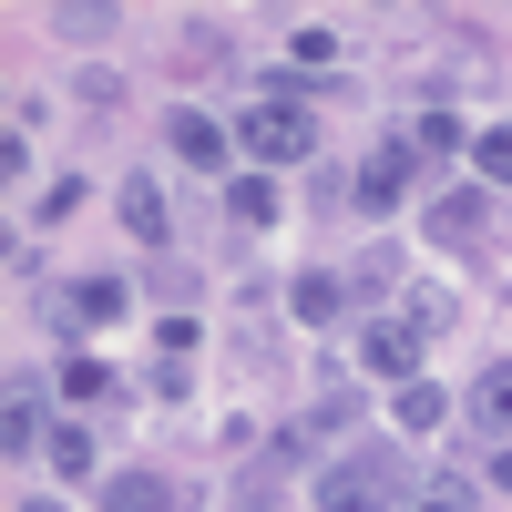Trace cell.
<instances>
[{
  "instance_id": "cell-1",
  "label": "cell",
  "mask_w": 512,
  "mask_h": 512,
  "mask_svg": "<svg viewBox=\"0 0 512 512\" xmlns=\"http://www.w3.org/2000/svg\"><path fill=\"white\" fill-rule=\"evenodd\" d=\"M400 492H410L400 451H349V461H328V472H318V512H410Z\"/></svg>"
},
{
  "instance_id": "cell-2",
  "label": "cell",
  "mask_w": 512,
  "mask_h": 512,
  "mask_svg": "<svg viewBox=\"0 0 512 512\" xmlns=\"http://www.w3.org/2000/svg\"><path fill=\"white\" fill-rule=\"evenodd\" d=\"M308 144H318V123L297 113V103H256V113H246V154H256V164H297Z\"/></svg>"
},
{
  "instance_id": "cell-3",
  "label": "cell",
  "mask_w": 512,
  "mask_h": 512,
  "mask_svg": "<svg viewBox=\"0 0 512 512\" xmlns=\"http://www.w3.org/2000/svg\"><path fill=\"white\" fill-rule=\"evenodd\" d=\"M400 185H410V144H379V154L359 164V205H369V216H390Z\"/></svg>"
},
{
  "instance_id": "cell-4",
  "label": "cell",
  "mask_w": 512,
  "mask_h": 512,
  "mask_svg": "<svg viewBox=\"0 0 512 512\" xmlns=\"http://www.w3.org/2000/svg\"><path fill=\"white\" fill-rule=\"evenodd\" d=\"M410 359H420V318H379L369 328V369L379 379H410Z\"/></svg>"
},
{
  "instance_id": "cell-5",
  "label": "cell",
  "mask_w": 512,
  "mask_h": 512,
  "mask_svg": "<svg viewBox=\"0 0 512 512\" xmlns=\"http://www.w3.org/2000/svg\"><path fill=\"white\" fill-rule=\"evenodd\" d=\"M164 123H175V154H185V164H205V175L226 164V123H205L195 103H185V113H164Z\"/></svg>"
},
{
  "instance_id": "cell-6",
  "label": "cell",
  "mask_w": 512,
  "mask_h": 512,
  "mask_svg": "<svg viewBox=\"0 0 512 512\" xmlns=\"http://www.w3.org/2000/svg\"><path fill=\"white\" fill-rule=\"evenodd\" d=\"M62 318H72V328H103V318H123V287H113V277H82V287L62 297Z\"/></svg>"
},
{
  "instance_id": "cell-7",
  "label": "cell",
  "mask_w": 512,
  "mask_h": 512,
  "mask_svg": "<svg viewBox=\"0 0 512 512\" xmlns=\"http://www.w3.org/2000/svg\"><path fill=\"white\" fill-rule=\"evenodd\" d=\"M472 420H482V431H512V359L472 379Z\"/></svg>"
},
{
  "instance_id": "cell-8",
  "label": "cell",
  "mask_w": 512,
  "mask_h": 512,
  "mask_svg": "<svg viewBox=\"0 0 512 512\" xmlns=\"http://www.w3.org/2000/svg\"><path fill=\"white\" fill-rule=\"evenodd\" d=\"M93 461H103V451H93V431H82V420H52V472H62V482H82Z\"/></svg>"
},
{
  "instance_id": "cell-9",
  "label": "cell",
  "mask_w": 512,
  "mask_h": 512,
  "mask_svg": "<svg viewBox=\"0 0 512 512\" xmlns=\"http://www.w3.org/2000/svg\"><path fill=\"white\" fill-rule=\"evenodd\" d=\"M41 441V400H31V379H11V410H0V451H31Z\"/></svg>"
},
{
  "instance_id": "cell-10",
  "label": "cell",
  "mask_w": 512,
  "mask_h": 512,
  "mask_svg": "<svg viewBox=\"0 0 512 512\" xmlns=\"http://www.w3.org/2000/svg\"><path fill=\"white\" fill-rule=\"evenodd\" d=\"M123 226H134L144 246H164V195H154V175H134V185H123Z\"/></svg>"
},
{
  "instance_id": "cell-11",
  "label": "cell",
  "mask_w": 512,
  "mask_h": 512,
  "mask_svg": "<svg viewBox=\"0 0 512 512\" xmlns=\"http://www.w3.org/2000/svg\"><path fill=\"white\" fill-rule=\"evenodd\" d=\"M390 410H400V431H441V410H451V400L431 390V379H400V400H390Z\"/></svg>"
},
{
  "instance_id": "cell-12",
  "label": "cell",
  "mask_w": 512,
  "mask_h": 512,
  "mask_svg": "<svg viewBox=\"0 0 512 512\" xmlns=\"http://www.w3.org/2000/svg\"><path fill=\"white\" fill-rule=\"evenodd\" d=\"M287 308L308 318V328H328L338 308H349V297H338V277H297V287H287Z\"/></svg>"
},
{
  "instance_id": "cell-13",
  "label": "cell",
  "mask_w": 512,
  "mask_h": 512,
  "mask_svg": "<svg viewBox=\"0 0 512 512\" xmlns=\"http://www.w3.org/2000/svg\"><path fill=\"white\" fill-rule=\"evenodd\" d=\"M103 512H164V482H154V472H123V482L103 492Z\"/></svg>"
},
{
  "instance_id": "cell-14",
  "label": "cell",
  "mask_w": 512,
  "mask_h": 512,
  "mask_svg": "<svg viewBox=\"0 0 512 512\" xmlns=\"http://www.w3.org/2000/svg\"><path fill=\"white\" fill-rule=\"evenodd\" d=\"M431 226H441V236H472V226H482V195H472V185H451V195L431 205Z\"/></svg>"
},
{
  "instance_id": "cell-15",
  "label": "cell",
  "mask_w": 512,
  "mask_h": 512,
  "mask_svg": "<svg viewBox=\"0 0 512 512\" xmlns=\"http://www.w3.org/2000/svg\"><path fill=\"white\" fill-rule=\"evenodd\" d=\"M103 390H113L103 359H62V400H103Z\"/></svg>"
},
{
  "instance_id": "cell-16",
  "label": "cell",
  "mask_w": 512,
  "mask_h": 512,
  "mask_svg": "<svg viewBox=\"0 0 512 512\" xmlns=\"http://www.w3.org/2000/svg\"><path fill=\"white\" fill-rule=\"evenodd\" d=\"M472 164H482V175H492V185H512V123H492V134L472 144Z\"/></svg>"
},
{
  "instance_id": "cell-17",
  "label": "cell",
  "mask_w": 512,
  "mask_h": 512,
  "mask_svg": "<svg viewBox=\"0 0 512 512\" xmlns=\"http://www.w3.org/2000/svg\"><path fill=\"white\" fill-rule=\"evenodd\" d=\"M236 216L267 226V216H277V185H267V175H236Z\"/></svg>"
},
{
  "instance_id": "cell-18",
  "label": "cell",
  "mask_w": 512,
  "mask_h": 512,
  "mask_svg": "<svg viewBox=\"0 0 512 512\" xmlns=\"http://www.w3.org/2000/svg\"><path fill=\"white\" fill-rule=\"evenodd\" d=\"M410 512H472V492H461V482H441V492H420Z\"/></svg>"
},
{
  "instance_id": "cell-19",
  "label": "cell",
  "mask_w": 512,
  "mask_h": 512,
  "mask_svg": "<svg viewBox=\"0 0 512 512\" xmlns=\"http://www.w3.org/2000/svg\"><path fill=\"white\" fill-rule=\"evenodd\" d=\"M492 482H502V492H512V441H502V451H492Z\"/></svg>"
},
{
  "instance_id": "cell-20",
  "label": "cell",
  "mask_w": 512,
  "mask_h": 512,
  "mask_svg": "<svg viewBox=\"0 0 512 512\" xmlns=\"http://www.w3.org/2000/svg\"><path fill=\"white\" fill-rule=\"evenodd\" d=\"M21 512H52V502H21Z\"/></svg>"
}]
</instances>
